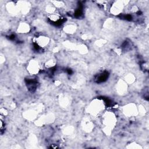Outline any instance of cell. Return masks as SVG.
<instances>
[{
  "label": "cell",
  "mask_w": 149,
  "mask_h": 149,
  "mask_svg": "<svg viewBox=\"0 0 149 149\" xmlns=\"http://www.w3.org/2000/svg\"><path fill=\"white\" fill-rule=\"evenodd\" d=\"M108 76V74L107 72H104L103 74L99 76L97 79L98 82H103L106 80Z\"/></svg>",
  "instance_id": "1"
}]
</instances>
